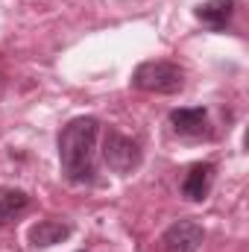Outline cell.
I'll use <instances>...</instances> for the list:
<instances>
[{
    "instance_id": "2",
    "label": "cell",
    "mask_w": 249,
    "mask_h": 252,
    "mask_svg": "<svg viewBox=\"0 0 249 252\" xmlns=\"http://www.w3.org/2000/svg\"><path fill=\"white\" fill-rule=\"evenodd\" d=\"M132 85L150 94H176L185 85V73L173 62H144L132 73Z\"/></svg>"
},
{
    "instance_id": "4",
    "label": "cell",
    "mask_w": 249,
    "mask_h": 252,
    "mask_svg": "<svg viewBox=\"0 0 249 252\" xmlns=\"http://www.w3.org/2000/svg\"><path fill=\"white\" fill-rule=\"evenodd\" d=\"M161 244L164 252H196L202 244V226L193 220H179L164 232Z\"/></svg>"
},
{
    "instance_id": "9",
    "label": "cell",
    "mask_w": 249,
    "mask_h": 252,
    "mask_svg": "<svg viewBox=\"0 0 249 252\" xmlns=\"http://www.w3.org/2000/svg\"><path fill=\"white\" fill-rule=\"evenodd\" d=\"M30 205V196L21 188H0V223L18 217L21 211H27Z\"/></svg>"
},
{
    "instance_id": "8",
    "label": "cell",
    "mask_w": 249,
    "mask_h": 252,
    "mask_svg": "<svg viewBox=\"0 0 249 252\" xmlns=\"http://www.w3.org/2000/svg\"><path fill=\"white\" fill-rule=\"evenodd\" d=\"M70 235V226L59 223V220H41L30 229V244L32 247H53V244H62L64 238Z\"/></svg>"
},
{
    "instance_id": "1",
    "label": "cell",
    "mask_w": 249,
    "mask_h": 252,
    "mask_svg": "<svg viewBox=\"0 0 249 252\" xmlns=\"http://www.w3.org/2000/svg\"><path fill=\"white\" fill-rule=\"evenodd\" d=\"M97 118H76L59 135V161L62 173L70 182H88L94 176V153H97Z\"/></svg>"
},
{
    "instance_id": "3",
    "label": "cell",
    "mask_w": 249,
    "mask_h": 252,
    "mask_svg": "<svg viewBox=\"0 0 249 252\" xmlns=\"http://www.w3.org/2000/svg\"><path fill=\"white\" fill-rule=\"evenodd\" d=\"M103 158L115 173H129L141 164V147L138 141L126 138L121 132H109L103 141Z\"/></svg>"
},
{
    "instance_id": "5",
    "label": "cell",
    "mask_w": 249,
    "mask_h": 252,
    "mask_svg": "<svg viewBox=\"0 0 249 252\" xmlns=\"http://www.w3.org/2000/svg\"><path fill=\"white\" fill-rule=\"evenodd\" d=\"M211 185H214V164H208V161L193 164L182 179V196L190 202H202L208 196Z\"/></svg>"
},
{
    "instance_id": "7",
    "label": "cell",
    "mask_w": 249,
    "mask_h": 252,
    "mask_svg": "<svg viewBox=\"0 0 249 252\" xmlns=\"http://www.w3.org/2000/svg\"><path fill=\"white\" fill-rule=\"evenodd\" d=\"M205 121H208L205 109H176V112H170L173 129L185 138H199L205 132Z\"/></svg>"
},
{
    "instance_id": "6",
    "label": "cell",
    "mask_w": 249,
    "mask_h": 252,
    "mask_svg": "<svg viewBox=\"0 0 249 252\" xmlns=\"http://www.w3.org/2000/svg\"><path fill=\"white\" fill-rule=\"evenodd\" d=\"M235 6H238V0H205V3L196 6V21L205 24L208 30H217V32H220V30H226V24L232 21Z\"/></svg>"
}]
</instances>
